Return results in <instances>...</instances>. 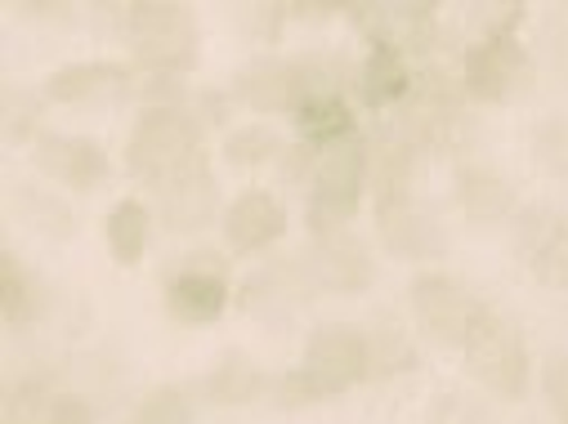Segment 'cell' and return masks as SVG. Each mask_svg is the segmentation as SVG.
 <instances>
[{
    "mask_svg": "<svg viewBox=\"0 0 568 424\" xmlns=\"http://www.w3.org/2000/svg\"><path fill=\"white\" fill-rule=\"evenodd\" d=\"M367 193H372V148L363 144V134L318 148L314 179L305 188V228L314 232V241L349 232V219L358 215Z\"/></svg>",
    "mask_w": 568,
    "mask_h": 424,
    "instance_id": "1",
    "label": "cell"
},
{
    "mask_svg": "<svg viewBox=\"0 0 568 424\" xmlns=\"http://www.w3.org/2000/svg\"><path fill=\"white\" fill-rule=\"evenodd\" d=\"M121 32L149 76H184L197 68V19L180 0H139L121 6Z\"/></svg>",
    "mask_w": 568,
    "mask_h": 424,
    "instance_id": "2",
    "label": "cell"
},
{
    "mask_svg": "<svg viewBox=\"0 0 568 424\" xmlns=\"http://www.w3.org/2000/svg\"><path fill=\"white\" fill-rule=\"evenodd\" d=\"M206 125L193 116V107H139L130 138H125V166L149 188L202 157Z\"/></svg>",
    "mask_w": 568,
    "mask_h": 424,
    "instance_id": "3",
    "label": "cell"
},
{
    "mask_svg": "<svg viewBox=\"0 0 568 424\" xmlns=\"http://www.w3.org/2000/svg\"><path fill=\"white\" fill-rule=\"evenodd\" d=\"M462 358L470 366V375L479 384H488L493 393L501 397H519L532 380V362H528V340L524 331L493 304L479 300L475 318H470V331L462 340Z\"/></svg>",
    "mask_w": 568,
    "mask_h": 424,
    "instance_id": "4",
    "label": "cell"
},
{
    "mask_svg": "<svg viewBox=\"0 0 568 424\" xmlns=\"http://www.w3.org/2000/svg\"><path fill=\"white\" fill-rule=\"evenodd\" d=\"M229 259L215 250H189L162 277V309L180 327H211L224 318L233 287H229Z\"/></svg>",
    "mask_w": 568,
    "mask_h": 424,
    "instance_id": "5",
    "label": "cell"
},
{
    "mask_svg": "<svg viewBox=\"0 0 568 424\" xmlns=\"http://www.w3.org/2000/svg\"><path fill=\"white\" fill-rule=\"evenodd\" d=\"M301 371L318 389V397H336V393L372 380V335L349 322H323L305 340Z\"/></svg>",
    "mask_w": 568,
    "mask_h": 424,
    "instance_id": "6",
    "label": "cell"
},
{
    "mask_svg": "<svg viewBox=\"0 0 568 424\" xmlns=\"http://www.w3.org/2000/svg\"><path fill=\"white\" fill-rule=\"evenodd\" d=\"M153 193V210H158V224L175 237H193V232H206L220 215H224V197H220V179L202 157H193L189 166H180L175 175H166L162 184L149 188Z\"/></svg>",
    "mask_w": 568,
    "mask_h": 424,
    "instance_id": "7",
    "label": "cell"
},
{
    "mask_svg": "<svg viewBox=\"0 0 568 424\" xmlns=\"http://www.w3.org/2000/svg\"><path fill=\"white\" fill-rule=\"evenodd\" d=\"M532 85V54L519 37H479L462 50V90L475 103H510Z\"/></svg>",
    "mask_w": 568,
    "mask_h": 424,
    "instance_id": "8",
    "label": "cell"
},
{
    "mask_svg": "<svg viewBox=\"0 0 568 424\" xmlns=\"http://www.w3.org/2000/svg\"><path fill=\"white\" fill-rule=\"evenodd\" d=\"M407 309H412L416 327L430 335L435 344L462 349L479 300L462 287L457 277H448V272H416V277L407 281Z\"/></svg>",
    "mask_w": 568,
    "mask_h": 424,
    "instance_id": "9",
    "label": "cell"
},
{
    "mask_svg": "<svg viewBox=\"0 0 568 424\" xmlns=\"http://www.w3.org/2000/svg\"><path fill=\"white\" fill-rule=\"evenodd\" d=\"M32 166L50 184H59L68 193H94L112 175V162H108V153L94 144V138H85V134H59V130H45L37 144H32Z\"/></svg>",
    "mask_w": 568,
    "mask_h": 424,
    "instance_id": "10",
    "label": "cell"
},
{
    "mask_svg": "<svg viewBox=\"0 0 568 424\" xmlns=\"http://www.w3.org/2000/svg\"><path fill=\"white\" fill-rule=\"evenodd\" d=\"M220 237L233 255H264L287 237V201L268 188H242L220 215Z\"/></svg>",
    "mask_w": 568,
    "mask_h": 424,
    "instance_id": "11",
    "label": "cell"
},
{
    "mask_svg": "<svg viewBox=\"0 0 568 424\" xmlns=\"http://www.w3.org/2000/svg\"><path fill=\"white\" fill-rule=\"evenodd\" d=\"M305 272L314 281V291L363 296L376 281V259H372V250L358 237L336 232V237H318L314 241V250L305 255Z\"/></svg>",
    "mask_w": 568,
    "mask_h": 424,
    "instance_id": "12",
    "label": "cell"
},
{
    "mask_svg": "<svg viewBox=\"0 0 568 424\" xmlns=\"http://www.w3.org/2000/svg\"><path fill=\"white\" fill-rule=\"evenodd\" d=\"M41 94H45V103H68V107L121 103V99L139 94V76L121 63H68L45 76Z\"/></svg>",
    "mask_w": 568,
    "mask_h": 424,
    "instance_id": "13",
    "label": "cell"
},
{
    "mask_svg": "<svg viewBox=\"0 0 568 424\" xmlns=\"http://www.w3.org/2000/svg\"><path fill=\"white\" fill-rule=\"evenodd\" d=\"M376 232L385 241V250L394 259H425L444 250V228L439 219L416 206V197L407 201H376Z\"/></svg>",
    "mask_w": 568,
    "mask_h": 424,
    "instance_id": "14",
    "label": "cell"
},
{
    "mask_svg": "<svg viewBox=\"0 0 568 424\" xmlns=\"http://www.w3.org/2000/svg\"><path fill=\"white\" fill-rule=\"evenodd\" d=\"M242 107L255 112H301V76H296V59H255L233 76L229 90Z\"/></svg>",
    "mask_w": 568,
    "mask_h": 424,
    "instance_id": "15",
    "label": "cell"
},
{
    "mask_svg": "<svg viewBox=\"0 0 568 424\" xmlns=\"http://www.w3.org/2000/svg\"><path fill=\"white\" fill-rule=\"evenodd\" d=\"M453 197L470 224H501V219H515L519 210L515 184L497 166H462L453 179Z\"/></svg>",
    "mask_w": 568,
    "mask_h": 424,
    "instance_id": "16",
    "label": "cell"
},
{
    "mask_svg": "<svg viewBox=\"0 0 568 424\" xmlns=\"http://www.w3.org/2000/svg\"><path fill=\"white\" fill-rule=\"evenodd\" d=\"M416 85V72L407 68V54L398 45H385V41H372L358 72H354V90L367 107H389V103H403Z\"/></svg>",
    "mask_w": 568,
    "mask_h": 424,
    "instance_id": "17",
    "label": "cell"
},
{
    "mask_svg": "<svg viewBox=\"0 0 568 424\" xmlns=\"http://www.w3.org/2000/svg\"><path fill=\"white\" fill-rule=\"evenodd\" d=\"M153 228H158V210L144 197L112 201L108 215H103V246H108L112 263H121V268L144 263L149 241H153Z\"/></svg>",
    "mask_w": 568,
    "mask_h": 424,
    "instance_id": "18",
    "label": "cell"
},
{
    "mask_svg": "<svg viewBox=\"0 0 568 424\" xmlns=\"http://www.w3.org/2000/svg\"><path fill=\"white\" fill-rule=\"evenodd\" d=\"M45 304H50L45 281H41L28 263H19L14 250L0 255V313H6V322H10V327L37 322V318L45 313Z\"/></svg>",
    "mask_w": 568,
    "mask_h": 424,
    "instance_id": "19",
    "label": "cell"
},
{
    "mask_svg": "<svg viewBox=\"0 0 568 424\" xmlns=\"http://www.w3.org/2000/svg\"><path fill=\"white\" fill-rule=\"evenodd\" d=\"M282 153H287V138H282L273 125H233L224 134V162L237 170H264L277 166Z\"/></svg>",
    "mask_w": 568,
    "mask_h": 424,
    "instance_id": "20",
    "label": "cell"
},
{
    "mask_svg": "<svg viewBox=\"0 0 568 424\" xmlns=\"http://www.w3.org/2000/svg\"><path fill=\"white\" fill-rule=\"evenodd\" d=\"M202 389H206V397H211V402H220V406H237V402L260 397L264 375H260L242 353H233V349H229V353L206 371Z\"/></svg>",
    "mask_w": 568,
    "mask_h": 424,
    "instance_id": "21",
    "label": "cell"
},
{
    "mask_svg": "<svg viewBox=\"0 0 568 424\" xmlns=\"http://www.w3.org/2000/svg\"><path fill=\"white\" fill-rule=\"evenodd\" d=\"M292 121H296L301 138H305V144H314V148H327V144H341V138L358 134L354 130V112H349L345 99H314Z\"/></svg>",
    "mask_w": 568,
    "mask_h": 424,
    "instance_id": "22",
    "label": "cell"
},
{
    "mask_svg": "<svg viewBox=\"0 0 568 424\" xmlns=\"http://www.w3.org/2000/svg\"><path fill=\"white\" fill-rule=\"evenodd\" d=\"M532 157L546 175L568 179V116H546L532 130Z\"/></svg>",
    "mask_w": 568,
    "mask_h": 424,
    "instance_id": "23",
    "label": "cell"
},
{
    "mask_svg": "<svg viewBox=\"0 0 568 424\" xmlns=\"http://www.w3.org/2000/svg\"><path fill=\"white\" fill-rule=\"evenodd\" d=\"M134 424H193V397L184 389H153L134 411Z\"/></svg>",
    "mask_w": 568,
    "mask_h": 424,
    "instance_id": "24",
    "label": "cell"
},
{
    "mask_svg": "<svg viewBox=\"0 0 568 424\" xmlns=\"http://www.w3.org/2000/svg\"><path fill=\"white\" fill-rule=\"evenodd\" d=\"M6 134H10V144H37V138L45 134L41 130V103L37 94L28 90H10L6 94Z\"/></svg>",
    "mask_w": 568,
    "mask_h": 424,
    "instance_id": "25",
    "label": "cell"
},
{
    "mask_svg": "<svg viewBox=\"0 0 568 424\" xmlns=\"http://www.w3.org/2000/svg\"><path fill=\"white\" fill-rule=\"evenodd\" d=\"M524 263L532 268V277L546 291H568V228L559 237H550L541 250H532Z\"/></svg>",
    "mask_w": 568,
    "mask_h": 424,
    "instance_id": "26",
    "label": "cell"
},
{
    "mask_svg": "<svg viewBox=\"0 0 568 424\" xmlns=\"http://www.w3.org/2000/svg\"><path fill=\"white\" fill-rule=\"evenodd\" d=\"M412 366H416V353L398 331H376L372 335V380L376 375H398V371H412Z\"/></svg>",
    "mask_w": 568,
    "mask_h": 424,
    "instance_id": "27",
    "label": "cell"
},
{
    "mask_svg": "<svg viewBox=\"0 0 568 424\" xmlns=\"http://www.w3.org/2000/svg\"><path fill=\"white\" fill-rule=\"evenodd\" d=\"M37 424H94V402L85 393H72V389L50 393Z\"/></svg>",
    "mask_w": 568,
    "mask_h": 424,
    "instance_id": "28",
    "label": "cell"
},
{
    "mask_svg": "<svg viewBox=\"0 0 568 424\" xmlns=\"http://www.w3.org/2000/svg\"><path fill=\"white\" fill-rule=\"evenodd\" d=\"M519 19H524V6H470V32L475 41L479 37H515L519 32Z\"/></svg>",
    "mask_w": 568,
    "mask_h": 424,
    "instance_id": "29",
    "label": "cell"
},
{
    "mask_svg": "<svg viewBox=\"0 0 568 424\" xmlns=\"http://www.w3.org/2000/svg\"><path fill=\"white\" fill-rule=\"evenodd\" d=\"M541 393L559 424H568V353H550L541 366Z\"/></svg>",
    "mask_w": 568,
    "mask_h": 424,
    "instance_id": "30",
    "label": "cell"
},
{
    "mask_svg": "<svg viewBox=\"0 0 568 424\" xmlns=\"http://www.w3.org/2000/svg\"><path fill=\"white\" fill-rule=\"evenodd\" d=\"M23 206H37V210H23L32 224H41L45 232H72V215H68V206L59 201V197H41V193H23Z\"/></svg>",
    "mask_w": 568,
    "mask_h": 424,
    "instance_id": "31",
    "label": "cell"
}]
</instances>
